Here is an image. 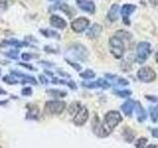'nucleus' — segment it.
<instances>
[{"instance_id":"obj_1","label":"nucleus","mask_w":158,"mask_h":148,"mask_svg":"<svg viewBox=\"0 0 158 148\" xmlns=\"http://www.w3.org/2000/svg\"><path fill=\"white\" fill-rule=\"evenodd\" d=\"M66 54L69 57L67 59L73 58V59H76V60H79V61H86L88 58V56H89V51L83 44L74 43L67 47Z\"/></svg>"},{"instance_id":"obj_2","label":"nucleus","mask_w":158,"mask_h":148,"mask_svg":"<svg viewBox=\"0 0 158 148\" xmlns=\"http://www.w3.org/2000/svg\"><path fill=\"white\" fill-rule=\"evenodd\" d=\"M123 121V117L118 111H110L108 112L105 117H104V122H103V127L105 130L106 133L109 135L113 131L118 123Z\"/></svg>"},{"instance_id":"obj_3","label":"nucleus","mask_w":158,"mask_h":148,"mask_svg":"<svg viewBox=\"0 0 158 148\" xmlns=\"http://www.w3.org/2000/svg\"><path fill=\"white\" fill-rule=\"evenodd\" d=\"M66 109V103L60 100H51L47 101L44 106V111L48 115L59 116Z\"/></svg>"},{"instance_id":"obj_4","label":"nucleus","mask_w":158,"mask_h":148,"mask_svg":"<svg viewBox=\"0 0 158 148\" xmlns=\"http://www.w3.org/2000/svg\"><path fill=\"white\" fill-rule=\"evenodd\" d=\"M109 46H110V51L114 57L121 58L123 56L125 51V43L118 36H113L109 39Z\"/></svg>"},{"instance_id":"obj_5","label":"nucleus","mask_w":158,"mask_h":148,"mask_svg":"<svg viewBox=\"0 0 158 148\" xmlns=\"http://www.w3.org/2000/svg\"><path fill=\"white\" fill-rule=\"evenodd\" d=\"M151 53L150 43L147 42H140L136 46V61L142 64L144 63L146 59L149 57Z\"/></svg>"},{"instance_id":"obj_6","label":"nucleus","mask_w":158,"mask_h":148,"mask_svg":"<svg viewBox=\"0 0 158 148\" xmlns=\"http://www.w3.org/2000/svg\"><path fill=\"white\" fill-rule=\"evenodd\" d=\"M137 78L140 81L144 83H150L152 81H154L156 79V73L155 71L151 69L150 67H142L136 73Z\"/></svg>"},{"instance_id":"obj_7","label":"nucleus","mask_w":158,"mask_h":148,"mask_svg":"<svg viewBox=\"0 0 158 148\" xmlns=\"http://www.w3.org/2000/svg\"><path fill=\"white\" fill-rule=\"evenodd\" d=\"M89 118V111L86 107H81L79 111L74 115L73 123L77 126H82Z\"/></svg>"},{"instance_id":"obj_8","label":"nucleus","mask_w":158,"mask_h":148,"mask_svg":"<svg viewBox=\"0 0 158 148\" xmlns=\"http://www.w3.org/2000/svg\"><path fill=\"white\" fill-rule=\"evenodd\" d=\"M90 21L85 17H79L71 22V29L75 33H82L89 27Z\"/></svg>"},{"instance_id":"obj_9","label":"nucleus","mask_w":158,"mask_h":148,"mask_svg":"<svg viewBox=\"0 0 158 148\" xmlns=\"http://www.w3.org/2000/svg\"><path fill=\"white\" fill-rule=\"evenodd\" d=\"M27 113L25 116V118L28 121H38L40 118V108L36 104L29 103L26 105Z\"/></svg>"},{"instance_id":"obj_10","label":"nucleus","mask_w":158,"mask_h":148,"mask_svg":"<svg viewBox=\"0 0 158 148\" xmlns=\"http://www.w3.org/2000/svg\"><path fill=\"white\" fill-rule=\"evenodd\" d=\"M91 125H92V130L97 136H99V137L108 136V134L106 133L105 130H104V127H103V123L100 121V118L98 117L97 115L93 117Z\"/></svg>"},{"instance_id":"obj_11","label":"nucleus","mask_w":158,"mask_h":148,"mask_svg":"<svg viewBox=\"0 0 158 148\" xmlns=\"http://www.w3.org/2000/svg\"><path fill=\"white\" fill-rule=\"evenodd\" d=\"M136 9V6L133 4H125L122 7V11H121V14L123 16V21L125 23L127 26H128L131 23H130V16L135 11Z\"/></svg>"},{"instance_id":"obj_12","label":"nucleus","mask_w":158,"mask_h":148,"mask_svg":"<svg viewBox=\"0 0 158 148\" xmlns=\"http://www.w3.org/2000/svg\"><path fill=\"white\" fill-rule=\"evenodd\" d=\"M0 47H29V43L27 42H21L16 39H3L0 43Z\"/></svg>"},{"instance_id":"obj_13","label":"nucleus","mask_w":158,"mask_h":148,"mask_svg":"<svg viewBox=\"0 0 158 148\" xmlns=\"http://www.w3.org/2000/svg\"><path fill=\"white\" fill-rule=\"evenodd\" d=\"M76 3L78 5V7L81 10H83V11L88 12L90 14L95 13L96 8L93 1H90V0H76Z\"/></svg>"},{"instance_id":"obj_14","label":"nucleus","mask_w":158,"mask_h":148,"mask_svg":"<svg viewBox=\"0 0 158 148\" xmlns=\"http://www.w3.org/2000/svg\"><path fill=\"white\" fill-rule=\"evenodd\" d=\"M102 26L100 24H97V23H95V24H93L92 26L89 28V30L86 32V37L88 38V39H97L99 36L101 35V33H102Z\"/></svg>"},{"instance_id":"obj_15","label":"nucleus","mask_w":158,"mask_h":148,"mask_svg":"<svg viewBox=\"0 0 158 148\" xmlns=\"http://www.w3.org/2000/svg\"><path fill=\"white\" fill-rule=\"evenodd\" d=\"M49 22H51V25L52 27L59 29V30L65 29L67 26L65 20L62 19L61 17L57 16V15H52L51 18H49Z\"/></svg>"},{"instance_id":"obj_16","label":"nucleus","mask_w":158,"mask_h":148,"mask_svg":"<svg viewBox=\"0 0 158 148\" xmlns=\"http://www.w3.org/2000/svg\"><path fill=\"white\" fill-rule=\"evenodd\" d=\"M135 102L133 100H127L122 105V111L123 112V113L127 116V117H131L132 115V112H133V109H135Z\"/></svg>"},{"instance_id":"obj_17","label":"nucleus","mask_w":158,"mask_h":148,"mask_svg":"<svg viewBox=\"0 0 158 148\" xmlns=\"http://www.w3.org/2000/svg\"><path fill=\"white\" fill-rule=\"evenodd\" d=\"M118 12H120V7L118 4H113L110 10L108 12V19L111 22H115L118 19Z\"/></svg>"},{"instance_id":"obj_18","label":"nucleus","mask_w":158,"mask_h":148,"mask_svg":"<svg viewBox=\"0 0 158 148\" xmlns=\"http://www.w3.org/2000/svg\"><path fill=\"white\" fill-rule=\"evenodd\" d=\"M135 112H136V116H137V120H138V121H139V122H142V121L146 118V117H147V113H146L145 110H144V109H143V107L141 106V104H140V103H138V102H135Z\"/></svg>"},{"instance_id":"obj_19","label":"nucleus","mask_w":158,"mask_h":148,"mask_svg":"<svg viewBox=\"0 0 158 148\" xmlns=\"http://www.w3.org/2000/svg\"><path fill=\"white\" fill-rule=\"evenodd\" d=\"M40 33H41L42 35H44L46 38H53V39H60V35H59L56 31H54V30L41 29V30H40Z\"/></svg>"},{"instance_id":"obj_20","label":"nucleus","mask_w":158,"mask_h":148,"mask_svg":"<svg viewBox=\"0 0 158 148\" xmlns=\"http://www.w3.org/2000/svg\"><path fill=\"white\" fill-rule=\"evenodd\" d=\"M48 95L52 96L53 98H64L67 96V93L65 91H62V90H58V89H48L47 90Z\"/></svg>"},{"instance_id":"obj_21","label":"nucleus","mask_w":158,"mask_h":148,"mask_svg":"<svg viewBox=\"0 0 158 148\" xmlns=\"http://www.w3.org/2000/svg\"><path fill=\"white\" fill-rule=\"evenodd\" d=\"M82 106H81V104L80 102H78V101H74L72 102L70 105H69L68 109H67V111H68V113L69 115H71V116H74L75 113L79 111V109H80Z\"/></svg>"},{"instance_id":"obj_22","label":"nucleus","mask_w":158,"mask_h":148,"mask_svg":"<svg viewBox=\"0 0 158 148\" xmlns=\"http://www.w3.org/2000/svg\"><path fill=\"white\" fill-rule=\"evenodd\" d=\"M2 81L4 83H6L8 84V85H16V84L20 83V81L18 80V79L16 77H14L13 75H5L2 77Z\"/></svg>"},{"instance_id":"obj_23","label":"nucleus","mask_w":158,"mask_h":148,"mask_svg":"<svg viewBox=\"0 0 158 148\" xmlns=\"http://www.w3.org/2000/svg\"><path fill=\"white\" fill-rule=\"evenodd\" d=\"M20 83L23 84V85H26V84H32V85L36 86V85H38V80L34 76L29 75V74H28L26 77L20 81Z\"/></svg>"},{"instance_id":"obj_24","label":"nucleus","mask_w":158,"mask_h":148,"mask_svg":"<svg viewBox=\"0 0 158 148\" xmlns=\"http://www.w3.org/2000/svg\"><path fill=\"white\" fill-rule=\"evenodd\" d=\"M123 137L127 142H131L133 139H135V132H133L131 128L126 127L123 130Z\"/></svg>"},{"instance_id":"obj_25","label":"nucleus","mask_w":158,"mask_h":148,"mask_svg":"<svg viewBox=\"0 0 158 148\" xmlns=\"http://www.w3.org/2000/svg\"><path fill=\"white\" fill-rule=\"evenodd\" d=\"M79 76H80L81 78L83 79H93V78H95L96 76V73L94 72L92 69H86L85 71H83L81 72L80 74H79Z\"/></svg>"},{"instance_id":"obj_26","label":"nucleus","mask_w":158,"mask_h":148,"mask_svg":"<svg viewBox=\"0 0 158 148\" xmlns=\"http://www.w3.org/2000/svg\"><path fill=\"white\" fill-rule=\"evenodd\" d=\"M59 9H60L61 11H63L64 13H65L69 18H71L72 15H74L73 14L74 11L71 9V7L69 6V5H67V4H60V6H59Z\"/></svg>"},{"instance_id":"obj_27","label":"nucleus","mask_w":158,"mask_h":148,"mask_svg":"<svg viewBox=\"0 0 158 148\" xmlns=\"http://www.w3.org/2000/svg\"><path fill=\"white\" fill-rule=\"evenodd\" d=\"M149 113L152 122H156L158 121V105L155 107H151L149 109Z\"/></svg>"},{"instance_id":"obj_28","label":"nucleus","mask_w":158,"mask_h":148,"mask_svg":"<svg viewBox=\"0 0 158 148\" xmlns=\"http://www.w3.org/2000/svg\"><path fill=\"white\" fill-rule=\"evenodd\" d=\"M81 85L85 88L88 89H96V88H100V84H99L98 80L95 82H82Z\"/></svg>"},{"instance_id":"obj_29","label":"nucleus","mask_w":158,"mask_h":148,"mask_svg":"<svg viewBox=\"0 0 158 148\" xmlns=\"http://www.w3.org/2000/svg\"><path fill=\"white\" fill-rule=\"evenodd\" d=\"M114 94L121 98H127V97H130L131 95V91L130 90H123V91H121V90H115L114 91Z\"/></svg>"},{"instance_id":"obj_30","label":"nucleus","mask_w":158,"mask_h":148,"mask_svg":"<svg viewBox=\"0 0 158 148\" xmlns=\"http://www.w3.org/2000/svg\"><path fill=\"white\" fill-rule=\"evenodd\" d=\"M18 51L17 49H10L9 51L4 52V54L10 59H18Z\"/></svg>"},{"instance_id":"obj_31","label":"nucleus","mask_w":158,"mask_h":148,"mask_svg":"<svg viewBox=\"0 0 158 148\" xmlns=\"http://www.w3.org/2000/svg\"><path fill=\"white\" fill-rule=\"evenodd\" d=\"M21 95L23 97H31L33 95V89H32V87H29V86L24 87L21 90Z\"/></svg>"},{"instance_id":"obj_32","label":"nucleus","mask_w":158,"mask_h":148,"mask_svg":"<svg viewBox=\"0 0 158 148\" xmlns=\"http://www.w3.org/2000/svg\"><path fill=\"white\" fill-rule=\"evenodd\" d=\"M34 57H39V56H38V54H33L31 52H23L22 56H21V58L23 59L24 61H29Z\"/></svg>"},{"instance_id":"obj_33","label":"nucleus","mask_w":158,"mask_h":148,"mask_svg":"<svg viewBox=\"0 0 158 148\" xmlns=\"http://www.w3.org/2000/svg\"><path fill=\"white\" fill-rule=\"evenodd\" d=\"M146 144H147V139L144 137H141L139 139H137V141L135 142V147L136 148H146L145 147Z\"/></svg>"},{"instance_id":"obj_34","label":"nucleus","mask_w":158,"mask_h":148,"mask_svg":"<svg viewBox=\"0 0 158 148\" xmlns=\"http://www.w3.org/2000/svg\"><path fill=\"white\" fill-rule=\"evenodd\" d=\"M65 61L69 64V65L72 66L74 69H75L76 71H80L81 69H82V66L79 63H77V62H74V61L70 60V59H67V58H65Z\"/></svg>"},{"instance_id":"obj_35","label":"nucleus","mask_w":158,"mask_h":148,"mask_svg":"<svg viewBox=\"0 0 158 148\" xmlns=\"http://www.w3.org/2000/svg\"><path fill=\"white\" fill-rule=\"evenodd\" d=\"M8 7V1L7 0H0V14L5 12Z\"/></svg>"},{"instance_id":"obj_36","label":"nucleus","mask_w":158,"mask_h":148,"mask_svg":"<svg viewBox=\"0 0 158 148\" xmlns=\"http://www.w3.org/2000/svg\"><path fill=\"white\" fill-rule=\"evenodd\" d=\"M38 78H39L40 83H41L42 85H47V84H48V82H49V80L48 79V77L44 76V74H40V75L38 76Z\"/></svg>"},{"instance_id":"obj_37","label":"nucleus","mask_w":158,"mask_h":148,"mask_svg":"<svg viewBox=\"0 0 158 148\" xmlns=\"http://www.w3.org/2000/svg\"><path fill=\"white\" fill-rule=\"evenodd\" d=\"M19 65H20V66H23V67H25V68H27V69H29V70H31V71H37V68L35 67V66H33L32 64L20 62V63H19Z\"/></svg>"},{"instance_id":"obj_38","label":"nucleus","mask_w":158,"mask_h":148,"mask_svg":"<svg viewBox=\"0 0 158 148\" xmlns=\"http://www.w3.org/2000/svg\"><path fill=\"white\" fill-rule=\"evenodd\" d=\"M44 51L48 52V53H57L58 52V49L57 48H53L51 46H46V47H44Z\"/></svg>"},{"instance_id":"obj_39","label":"nucleus","mask_w":158,"mask_h":148,"mask_svg":"<svg viewBox=\"0 0 158 148\" xmlns=\"http://www.w3.org/2000/svg\"><path fill=\"white\" fill-rule=\"evenodd\" d=\"M117 84H118V85H121V86H127L128 84H130V82H128L127 79L125 78H121V77H118V82Z\"/></svg>"},{"instance_id":"obj_40","label":"nucleus","mask_w":158,"mask_h":148,"mask_svg":"<svg viewBox=\"0 0 158 148\" xmlns=\"http://www.w3.org/2000/svg\"><path fill=\"white\" fill-rule=\"evenodd\" d=\"M66 86H68L70 89H72V90H76L77 89V86L74 81L72 80H69V81H66Z\"/></svg>"},{"instance_id":"obj_41","label":"nucleus","mask_w":158,"mask_h":148,"mask_svg":"<svg viewBox=\"0 0 158 148\" xmlns=\"http://www.w3.org/2000/svg\"><path fill=\"white\" fill-rule=\"evenodd\" d=\"M39 63L41 64V65H46V66H48V67H51V66H53V65H54L53 63L48 62V61H46V60H42V61H39Z\"/></svg>"},{"instance_id":"obj_42","label":"nucleus","mask_w":158,"mask_h":148,"mask_svg":"<svg viewBox=\"0 0 158 148\" xmlns=\"http://www.w3.org/2000/svg\"><path fill=\"white\" fill-rule=\"evenodd\" d=\"M57 73H58L60 76H62V77H65V78H70V75H69L68 73L64 72V71H62V70H57Z\"/></svg>"},{"instance_id":"obj_43","label":"nucleus","mask_w":158,"mask_h":148,"mask_svg":"<svg viewBox=\"0 0 158 148\" xmlns=\"http://www.w3.org/2000/svg\"><path fill=\"white\" fill-rule=\"evenodd\" d=\"M145 98L147 99V100H149L151 102H157L158 101V97H154V96H145Z\"/></svg>"},{"instance_id":"obj_44","label":"nucleus","mask_w":158,"mask_h":148,"mask_svg":"<svg viewBox=\"0 0 158 148\" xmlns=\"http://www.w3.org/2000/svg\"><path fill=\"white\" fill-rule=\"evenodd\" d=\"M151 131H152V136L158 139V128H153Z\"/></svg>"},{"instance_id":"obj_45","label":"nucleus","mask_w":158,"mask_h":148,"mask_svg":"<svg viewBox=\"0 0 158 148\" xmlns=\"http://www.w3.org/2000/svg\"><path fill=\"white\" fill-rule=\"evenodd\" d=\"M6 95H8L7 91L5 90V89H3L1 86H0V96H6Z\"/></svg>"},{"instance_id":"obj_46","label":"nucleus","mask_w":158,"mask_h":148,"mask_svg":"<svg viewBox=\"0 0 158 148\" xmlns=\"http://www.w3.org/2000/svg\"><path fill=\"white\" fill-rule=\"evenodd\" d=\"M44 73H46L47 75L51 76L52 78V77H54V76H53V75H54L53 72H52V71H51V70H48V69H44Z\"/></svg>"},{"instance_id":"obj_47","label":"nucleus","mask_w":158,"mask_h":148,"mask_svg":"<svg viewBox=\"0 0 158 148\" xmlns=\"http://www.w3.org/2000/svg\"><path fill=\"white\" fill-rule=\"evenodd\" d=\"M9 103V100H0V107H2V106H6L7 104Z\"/></svg>"},{"instance_id":"obj_48","label":"nucleus","mask_w":158,"mask_h":148,"mask_svg":"<svg viewBox=\"0 0 158 148\" xmlns=\"http://www.w3.org/2000/svg\"><path fill=\"white\" fill-rule=\"evenodd\" d=\"M149 2L153 6H158V0H149Z\"/></svg>"},{"instance_id":"obj_49","label":"nucleus","mask_w":158,"mask_h":148,"mask_svg":"<svg viewBox=\"0 0 158 148\" xmlns=\"http://www.w3.org/2000/svg\"><path fill=\"white\" fill-rule=\"evenodd\" d=\"M146 148H158V145H155V144H151L149 146H147Z\"/></svg>"},{"instance_id":"obj_50","label":"nucleus","mask_w":158,"mask_h":148,"mask_svg":"<svg viewBox=\"0 0 158 148\" xmlns=\"http://www.w3.org/2000/svg\"><path fill=\"white\" fill-rule=\"evenodd\" d=\"M155 59H156V62H158V51L156 52V56H155Z\"/></svg>"},{"instance_id":"obj_51","label":"nucleus","mask_w":158,"mask_h":148,"mask_svg":"<svg viewBox=\"0 0 158 148\" xmlns=\"http://www.w3.org/2000/svg\"><path fill=\"white\" fill-rule=\"evenodd\" d=\"M0 77H1V69H0Z\"/></svg>"},{"instance_id":"obj_52","label":"nucleus","mask_w":158,"mask_h":148,"mask_svg":"<svg viewBox=\"0 0 158 148\" xmlns=\"http://www.w3.org/2000/svg\"><path fill=\"white\" fill-rule=\"evenodd\" d=\"M48 1H56V0H48Z\"/></svg>"},{"instance_id":"obj_53","label":"nucleus","mask_w":158,"mask_h":148,"mask_svg":"<svg viewBox=\"0 0 158 148\" xmlns=\"http://www.w3.org/2000/svg\"><path fill=\"white\" fill-rule=\"evenodd\" d=\"M0 148H2V146H1V145H0Z\"/></svg>"}]
</instances>
